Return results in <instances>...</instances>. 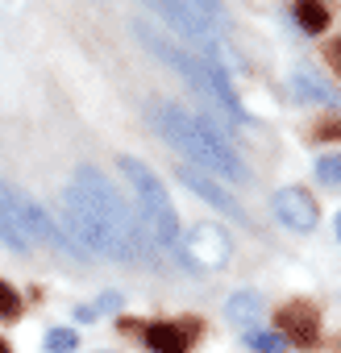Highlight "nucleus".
<instances>
[{"mask_svg":"<svg viewBox=\"0 0 341 353\" xmlns=\"http://www.w3.org/2000/svg\"><path fill=\"white\" fill-rule=\"evenodd\" d=\"M9 208H13V216H17V225H21V233L26 237H38L42 245H50V250H63V254H75L79 245H71L63 233H59V225L42 212V204H34L26 192H17V188H9Z\"/></svg>","mask_w":341,"mask_h":353,"instance_id":"423d86ee","label":"nucleus"},{"mask_svg":"<svg viewBox=\"0 0 341 353\" xmlns=\"http://www.w3.org/2000/svg\"><path fill=\"white\" fill-rule=\"evenodd\" d=\"M275 328H279V336H283L287 349H291V345L312 349V345L320 341V320H316V312H312L308 303H300V299L275 312Z\"/></svg>","mask_w":341,"mask_h":353,"instance_id":"1a4fd4ad","label":"nucleus"},{"mask_svg":"<svg viewBox=\"0 0 341 353\" xmlns=\"http://www.w3.org/2000/svg\"><path fill=\"white\" fill-rule=\"evenodd\" d=\"M71 188L79 192V196H88L117 229H121V237L129 241V250H133V258H146V262H158V250H154V241H150V233H146V225H142V216L133 212V204H125L121 200V192L108 183V174H100L96 166H79L75 170V179H71Z\"/></svg>","mask_w":341,"mask_h":353,"instance_id":"7ed1b4c3","label":"nucleus"},{"mask_svg":"<svg viewBox=\"0 0 341 353\" xmlns=\"http://www.w3.org/2000/svg\"><path fill=\"white\" fill-rule=\"evenodd\" d=\"M0 353H9V345H5V341H0Z\"/></svg>","mask_w":341,"mask_h":353,"instance_id":"4be33fe9","label":"nucleus"},{"mask_svg":"<svg viewBox=\"0 0 341 353\" xmlns=\"http://www.w3.org/2000/svg\"><path fill=\"white\" fill-rule=\"evenodd\" d=\"M254 353H287V345H283V336H275V332H266V328H250L246 336H242Z\"/></svg>","mask_w":341,"mask_h":353,"instance_id":"4468645a","label":"nucleus"},{"mask_svg":"<svg viewBox=\"0 0 341 353\" xmlns=\"http://www.w3.org/2000/svg\"><path fill=\"white\" fill-rule=\"evenodd\" d=\"M146 121L158 129V137H162L166 145H175V150L188 158V166L213 174L217 183H221V179H229V183H250V170H246V162L237 158L233 137H229L225 129H217L208 112H188V108H179V104H170V100H154V104L146 108Z\"/></svg>","mask_w":341,"mask_h":353,"instance_id":"f257e3e1","label":"nucleus"},{"mask_svg":"<svg viewBox=\"0 0 341 353\" xmlns=\"http://www.w3.org/2000/svg\"><path fill=\"white\" fill-rule=\"evenodd\" d=\"M295 21H300L308 34H324V30H329V9L316 5V0H300V5H295Z\"/></svg>","mask_w":341,"mask_h":353,"instance_id":"ddd939ff","label":"nucleus"},{"mask_svg":"<svg viewBox=\"0 0 341 353\" xmlns=\"http://www.w3.org/2000/svg\"><path fill=\"white\" fill-rule=\"evenodd\" d=\"M117 307H121V295H117V291H108V295L96 299V316H100V312H117Z\"/></svg>","mask_w":341,"mask_h":353,"instance_id":"6ab92c4d","label":"nucleus"},{"mask_svg":"<svg viewBox=\"0 0 341 353\" xmlns=\"http://www.w3.org/2000/svg\"><path fill=\"white\" fill-rule=\"evenodd\" d=\"M312 174H316V183H324V188H337V183H341V150H337V154H324V158H316Z\"/></svg>","mask_w":341,"mask_h":353,"instance_id":"2eb2a0df","label":"nucleus"},{"mask_svg":"<svg viewBox=\"0 0 341 353\" xmlns=\"http://www.w3.org/2000/svg\"><path fill=\"white\" fill-rule=\"evenodd\" d=\"M175 174H179V183H184L188 192H196L204 204H213V208H217V212H225L229 221H242V225H250V212H246V208H242V204L229 196V188H221V183L213 179V174H204V170H196V166H188V162H184Z\"/></svg>","mask_w":341,"mask_h":353,"instance_id":"0eeeda50","label":"nucleus"},{"mask_svg":"<svg viewBox=\"0 0 341 353\" xmlns=\"http://www.w3.org/2000/svg\"><path fill=\"white\" fill-rule=\"evenodd\" d=\"M21 316V295L0 279V320H17Z\"/></svg>","mask_w":341,"mask_h":353,"instance_id":"f3484780","label":"nucleus"},{"mask_svg":"<svg viewBox=\"0 0 341 353\" xmlns=\"http://www.w3.org/2000/svg\"><path fill=\"white\" fill-rule=\"evenodd\" d=\"M337 137H341V117H329L312 129V141H337Z\"/></svg>","mask_w":341,"mask_h":353,"instance_id":"a211bd4d","label":"nucleus"},{"mask_svg":"<svg viewBox=\"0 0 341 353\" xmlns=\"http://www.w3.org/2000/svg\"><path fill=\"white\" fill-rule=\"evenodd\" d=\"M225 316L250 332V328L266 316V303H262V295H258V291H233V295H229V303H225Z\"/></svg>","mask_w":341,"mask_h":353,"instance_id":"f8f14e48","label":"nucleus"},{"mask_svg":"<svg viewBox=\"0 0 341 353\" xmlns=\"http://www.w3.org/2000/svg\"><path fill=\"white\" fill-rule=\"evenodd\" d=\"M324 59H329V67H333V71H341V38L324 46Z\"/></svg>","mask_w":341,"mask_h":353,"instance_id":"aec40b11","label":"nucleus"},{"mask_svg":"<svg viewBox=\"0 0 341 353\" xmlns=\"http://www.w3.org/2000/svg\"><path fill=\"white\" fill-rule=\"evenodd\" d=\"M117 166H121L125 183H129V188H133V196H137L133 212L142 216V225H146V233H150L154 250L162 245L166 254H175V258L188 266V258H184V237H179V216H175V204H170V196H166L162 179H158V174H154L142 158H133V154H121V158H117Z\"/></svg>","mask_w":341,"mask_h":353,"instance_id":"f03ea898","label":"nucleus"},{"mask_svg":"<svg viewBox=\"0 0 341 353\" xmlns=\"http://www.w3.org/2000/svg\"><path fill=\"white\" fill-rule=\"evenodd\" d=\"M291 96H295L300 104H320V108L341 112V92H337L333 83L308 75V71H291Z\"/></svg>","mask_w":341,"mask_h":353,"instance_id":"9d476101","label":"nucleus"},{"mask_svg":"<svg viewBox=\"0 0 341 353\" xmlns=\"http://www.w3.org/2000/svg\"><path fill=\"white\" fill-rule=\"evenodd\" d=\"M184 258H188V270H221V266L233 258V237H229V229L200 221V225L184 237Z\"/></svg>","mask_w":341,"mask_h":353,"instance_id":"39448f33","label":"nucleus"},{"mask_svg":"<svg viewBox=\"0 0 341 353\" xmlns=\"http://www.w3.org/2000/svg\"><path fill=\"white\" fill-rule=\"evenodd\" d=\"M100 353H108V349H100Z\"/></svg>","mask_w":341,"mask_h":353,"instance_id":"5701e85b","label":"nucleus"},{"mask_svg":"<svg viewBox=\"0 0 341 353\" xmlns=\"http://www.w3.org/2000/svg\"><path fill=\"white\" fill-rule=\"evenodd\" d=\"M271 208H275V216H279L291 233H312V229L320 225V208H316V200H312L304 188H279L275 200H271Z\"/></svg>","mask_w":341,"mask_h":353,"instance_id":"6e6552de","label":"nucleus"},{"mask_svg":"<svg viewBox=\"0 0 341 353\" xmlns=\"http://www.w3.org/2000/svg\"><path fill=\"white\" fill-rule=\"evenodd\" d=\"M42 345H46V353H75L79 336H75V328H50Z\"/></svg>","mask_w":341,"mask_h":353,"instance_id":"dca6fc26","label":"nucleus"},{"mask_svg":"<svg viewBox=\"0 0 341 353\" xmlns=\"http://www.w3.org/2000/svg\"><path fill=\"white\" fill-rule=\"evenodd\" d=\"M333 233H337V241H341V212H337V225H333Z\"/></svg>","mask_w":341,"mask_h":353,"instance_id":"412c9836","label":"nucleus"},{"mask_svg":"<svg viewBox=\"0 0 341 353\" xmlns=\"http://www.w3.org/2000/svg\"><path fill=\"white\" fill-rule=\"evenodd\" d=\"M63 216H67L71 233L79 237V245H84L88 254H96V258H117V262H133V250H129V241L121 237V229H117L88 196H79L75 188L63 192Z\"/></svg>","mask_w":341,"mask_h":353,"instance_id":"20e7f679","label":"nucleus"},{"mask_svg":"<svg viewBox=\"0 0 341 353\" xmlns=\"http://www.w3.org/2000/svg\"><path fill=\"white\" fill-rule=\"evenodd\" d=\"M142 341L154 353H188L192 349V336H188L184 324H146L142 328Z\"/></svg>","mask_w":341,"mask_h":353,"instance_id":"9b49d317","label":"nucleus"}]
</instances>
